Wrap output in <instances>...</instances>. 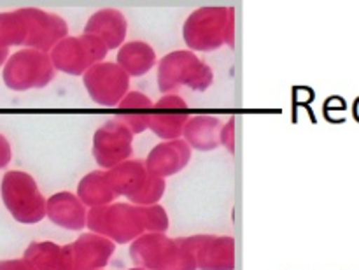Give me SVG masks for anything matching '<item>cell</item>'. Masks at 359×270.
Wrapping results in <instances>:
<instances>
[{
    "mask_svg": "<svg viewBox=\"0 0 359 270\" xmlns=\"http://www.w3.org/2000/svg\"><path fill=\"white\" fill-rule=\"evenodd\" d=\"M182 41L193 53H210L221 46L235 48L233 7H198L182 25Z\"/></svg>",
    "mask_w": 359,
    "mask_h": 270,
    "instance_id": "1",
    "label": "cell"
},
{
    "mask_svg": "<svg viewBox=\"0 0 359 270\" xmlns=\"http://www.w3.org/2000/svg\"><path fill=\"white\" fill-rule=\"evenodd\" d=\"M130 258L133 266L147 270H196L191 251L167 234L144 231L130 244Z\"/></svg>",
    "mask_w": 359,
    "mask_h": 270,
    "instance_id": "2",
    "label": "cell"
},
{
    "mask_svg": "<svg viewBox=\"0 0 359 270\" xmlns=\"http://www.w3.org/2000/svg\"><path fill=\"white\" fill-rule=\"evenodd\" d=\"M156 65L158 88L161 95L175 93L182 86L195 91H205L214 83L212 69L189 49L170 51Z\"/></svg>",
    "mask_w": 359,
    "mask_h": 270,
    "instance_id": "3",
    "label": "cell"
},
{
    "mask_svg": "<svg viewBox=\"0 0 359 270\" xmlns=\"http://www.w3.org/2000/svg\"><path fill=\"white\" fill-rule=\"evenodd\" d=\"M0 196L18 223L35 224L46 217V196L42 195L34 175L28 172H6L0 182Z\"/></svg>",
    "mask_w": 359,
    "mask_h": 270,
    "instance_id": "4",
    "label": "cell"
},
{
    "mask_svg": "<svg viewBox=\"0 0 359 270\" xmlns=\"http://www.w3.org/2000/svg\"><path fill=\"white\" fill-rule=\"evenodd\" d=\"M88 231L102 235L114 244H132L144 234L139 207L130 202H112L88 210Z\"/></svg>",
    "mask_w": 359,
    "mask_h": 270,
    "instance_id": "5",
    "label": "cell"
},
{
    "mask_svg": "<svg viewBox=\"0 0 359 270\" xmlns=\"http://www.w3.org/2000/svg\"><path fill=\"white\" fill-rule=\"evenodd\" d=\"M56 76L49 53L21 48L9 55L4 63L2 79L13 91H28L46 88Z\"/></svg>",
    "mask_w": 359,
    "mask_h": 270,
    "instance_id": "6",
    "label": "cell"
},
{
    "mask_svg": "<svg viewBox=\"0 0 359 270\" xmlns=\"http://www.w3.org/2000/svg\"><path fill=\"white\" fill-rule=\"evenodd\" d=\"M109 49L98 37L90 34L67 35L49 51L53 67L56 72L67 76H84L88 69L97 63L105 62Z\"/></svg>",
    "mask_w": 359,
    "mask_h": 270,
    "instance_id": "7",
    "label": "cell"
},
{
    "mask_svg": "<svg viewBox=\"0 0 359 270\" xmlns=\"http://www.w3.org/2000/svg\"><path fill=\"white\" fill-rule=\"evenodd\" d=\"M83 84L91 100L100 107H118L130 91V77L116 62H100L86 70Z\"/></svg>",
    "mask_w": 359,
    "mask_h": 270,
    "instance_id": "8",
    "label": "cell"
},
{
    "mask_svg": "<svg viewBox=\"0 0 359 270\" xmlns=\"http://www.w3.org/2000/svg\"><path fill=\"white\" fill-rule=\"evenodd\" d=\"M133 133L116 118L107 119L93 133L91 154L102 170L130 160L133 153Z\"/></svg>",
    "mask_w": 359,
    "mask_h": 270,
    "instance_id": "9",
    "label": "cell"
},
{
    "mask_svg": "<svg viewBox=\"0 0 359 270\" xmlns=\"http://www.w3.org/2000/svg\"><path fill=\"white\" fill-rule=\"evenodd\" d=\"M181 242L191 251L196 270H235V241L230 235H189Z\"/></svg>",
    "mask_w": 359,
    "mask_h": 270,
    "instance_id": "10",
    "label": "cell"
},
{
    "mask_svg": "<svg viewBox=\"0 0 359 270\" xmlns=\"http://www.w3.org/2000/svg\"><path fill=\"white\" fill-rule=\"evenodd\" d=\"M189 105L181 95H161L153 104L149 116V130L161 140L182 139V132L189 119Z\"/></svg>",
    "mask_w": 359,
    "mask_h": 270,
    "instance_id": "11",
    "label": "cell"
},
{
    "mask_svg": "<svg viewBox=\"0 0 359 270\" xmlns=\"http://www.w3.org/2000/svg\"><path fill=\"white\" fill-rule=\"evenodd\" d=\"M74 270H102L109 265L116 244L93 231H84L74 242L67 244Z\"/></svg>",
    "mask_w": 359,
    "mask_h": 270,
    "instance_id": "12",
    "label": "cell"
},
{
    "mask_svg": "<svg viewBox=\"0 0 359 270\" xmlns=\"http://www.w3.org/2000/svg\"><path fill=\"white\" fill-rule=\"evenodd\" d=\"M25 13L30 21V37L27 48L49 53L69 35V25L60 14L48 13L39 7H25Z\"/></svg>",
    "mask_w": 359,
    "mask_h": 270,
    "instance_id": "13",
    "label": "cell"
},
{
    "mask_svg": "<svg viewBox=\"0 0 359 270\" xmlns=\"http://www.w3.org/2000/svg\"><path fill=\"white\" fill-rule=\"evenodd\" d=\"M191 154L193 149L182 139L161 140L149 151L144 163L151 175L167 179L184 170L191 161Z\"/></svg>",
    "mask_w": 359,
    "mask_h": 270,
    "instance_id": "14",
    "label": "cell"
},
{
    "mask_svg": "<svg viewBox=\"0 0 359 270\" xmlns=\"http://www.w3.org/2000/svg\"><path fill=\"white\" fill-rule=\"evenodd\" d=\"M88 210L72 191H58L46 198V217L63 230L83 231L86 228Z\"/></svg>",
    "mask_w": 359,
    "mask_h": 270,
    "instance_id": "15",
    "label": "cell"
},
{
    "mask_svg": "<svg viewBox=\"0 0 359 270\" xmlns=\"http://www.w3.org/2000/svg\"><path fill=\"white\" fill-rule=\"evenodd\" d=\"M83 32L100 39L109 51H112V49L118 51L126 42L128 21H126V16L119 9L104 7V9H98L97 13L88 18Z\"/></svg>",
    "mask_w": 359,
    "mask_h": 270,
    "instance_id": "16",
    "label": "cell"
},
{
    "mask_svg": "<svg viewBox=\"0 0 359 270\" xmlns=\"http://www.w3.org/2000/svg\"><path fill=\"white\" fill-rule=\"evenodd\" d=\"M223 128L221 118L212 114L189 116L182 132V140L195 151H214L221 146L219 133Z\"/></svg>",
    "mask_w": 359,
    "mask_h": 270,
    "instance_id": "17",
    "label": "cell"
},
{
    "mask_svg": "<svg viewBox=\"0 0 359 270\" xmlns=\"http://www.w3.org/2000/svg\"><path fill=\"white\" fill-rule=\"evenodd\" d=\"M23 259L32 266V270H74L69 248L51 241L28 244L23 252Z\"/></svg>",
    "mask_w": 359,
    "mask_h": 270,
    "instance_id": "18",
    "label": "cell"
},
{
    "mask_svg": "<svg viewBox=\"0 0 359 270\" xmlns=\"http://www.w3.org/2000/svg\"><path fill=\"white\" fill-rule=\"evenodd\" d=\"M154 102L146 93L130 90L118 105V114L114 116L119 123L126 126L133 135L149 130V116Z\"/></svg>",
    "mask_w": 359,
    "mask_h": 270,
    "instance_id": "19",
    "label": "cell"
},
{
    "mask_svg": "<svg viewBox=\"0 0 359 270\" xmlns=\"http://www.w3.org/2000/svg\"><path fill=\"white\" fill-rule=\"evenodd\" d=\"M147 175L149 172H147L144 160H132V158L107 170L109 182H111L116 196H125L126 200L140 191Z\"/></svg>",
    "mask_w": 359,
    "mask_h": 270,
    "instance_id": "20",
    "label": "cell"
},
{
    "mask_svg": "<svg viewBox=\"0 0 359 270\" xmlns=\"http://www.w3.org/2000/svg\"><path fill=\"white\" fill-rule=\"evenodd\" d=\"M116 63L128 74V77L146 76L158 63L156 51L146 41H128L118 49Z\"/></svg>",
    "mask_w": 359,
    "mask_h": 270,
    "instance_id": "21",
    "label": "cell"
},
{
    "mask_svg": "<svg viewBox=\"0 0 359 270\" xmlns=\"http://www.w3.org/2000/svg\"><path fill=\"white\" fill-rule=\"evenodd\" d=\"M76 195L79 196V200L88 209L109 205V203L116 202V198H118L111 182H109L107 170H102V168L88 172L86 175L81 177Z\"/></svg>",
    "mask_w": 359,
    "mask_h": 270,
    "instance_id": "22",
    "label": "cell"
},
{
    "mask_svg": "<svg viewBox=\"0 0 359 270\" xmlns=\"http://www.w3.org/2000/svg\"><path fill=\"white\" fill-rule=\"evenodd\" d=\"M30 37V21L23 9L0 13V48L9 49L13 46L27 48Z\"/></svg>",
    "mask_w": 359,
    "mask_h": 270,
    "instance_id": "23",
    "label": "cell"
},
{
    "mask_svg": "<svg viewBox=\"0 0 359 270\" xmlns=\"http://www.w3.org/2000/svg\"><path fill=\"white\" fill-rule=\"evenodd\" d=\"M165 191H167V179H161L149 174L146 182L142 184V188H140V191L135 196H132L128 202L137 207L154 205V203H160V200L165 196Z\"/></svg>",
    "mask_w": 359,
    "mask_h": 270,
    "instance_id": "24",
    "label": "cell"
},
{
    "mask_svg": "<svg viewBox=\"0 0 359 270\" xmlns=\"http://www.w3.org/2000/svg\"><path fill=\"white\" fill-rule=\"evenodd\" d=\"M139 212L142 217L144 231L147 234H167L170 228V217H168L167 209L160 203L139 207Z\"/></svg>",
    "mask_w": 359,
    "mask_h": 270,
    "instance_id": "25",
    "label": "cell"
},
{
    "mask_svg": "<svg viewBox=\"0 0 359 270\" xmlns=\"http://www.w3.org/2000/svg\"><path fill=\"white\" fill-rule=\"evenodd\" d=\"M219 144L228 153L235 154V118H228V121L223 123V128H221L219 133Z\"/></svg>",
    "mask_w": 359,
    "mask_h": 270,
    "instance_id": "26",
    "label": "cell"
},
{
    "mask_svg": "<svg viewBox=\"0 0 359 270\" xmlns=\"http://www.w3.org/2000/svg\"><path fill=\"white\" fill-rule=\"evenodd\" d=\"M13 160V147L6 135L0 133V168H6Z\"/></svg>",
    "mask_w": 359,
    "mask_h": 270,
    "instance_id": "27",
    "label": "cell"
},
{
    "mask_svg": "<svg viewBox=\"0 0 359 270\" xmlns=\"http://www.w3.org/2000/svg\"><path fill=\"white\" fill-rule=\"evenodd\" d=\"M0 270H32V266L23 258H13L2 259L0 262Z\"/></svg>",
    "mask_w": 359,
    "mask_h": 270,
    "instance_id": "28",
    "label": "cell"
},
{
    "mask_svg": "<svg viewBox=\"0 0 359 270\" xmlns=\"http://www.w3.org/2000/svg\"><path fill=\"white\" fill-rule=\"evenodd\" d=\"M7 58H9V49L0 48V67H4V63L7 62Z\"/></svg>",
    "mask_w": 359,
    "mask_h": 270,
    "instance_id": "29",
    "label": "cell"
},
{
    "mask_svg": "<svg viewBox=\"0 0 359 270\" xmlns=\"http://www.w3.org/2000/svg\"><path fill=\"white\" fill-rule=\"evenodd\" d=\"M354 114H356V118L359 121V98L356 100V104H354Z\"/></svg>",
    "mask_w": 359,
    "mask_h": 270,
    "instance_id": "30",
    "label": "cell"
},
{
    "mask_svg": "<svg viewBox=\"0 0 359 270\" xmlns=\"http://www.w3.org/2000/svg\"><path fill=\"white\" fill-rule=\"evenodd\" d=\"M128 270H147V269H142V266H132V269H128Z\"/></svg>",
    "mask_w": 359,
    "mask_h": 270,
    "instance_id": "31",
    "label": "cell"
},
{
    "mask_svg": "<svg viewBox=\"0 0 359 270\" xmlns=\"http://www.w3.org/2000/svg\"><path fill=\"white\" fill-rule=\"evenodd\" d=\"M102 270H105V269H102Z\"/></svg>",
    "mask_w": 359,
    "mask_h": 270,
    "instance_id": "32",
    "label": "cell"
}]
</instances>
